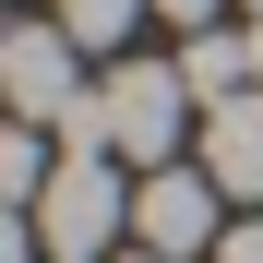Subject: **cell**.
I'll return each mask as SVG.
<instances>
[{
    "instance_id": "ba28073f",
    "label": "cell",
    "mask_w": 263,
    "mask_h": 263,
    "mask_svg": "<svg viewBox=\"0 0 263 263\" xmlns=\"http://www.w3.org/2000/svg\"><path fill=\"white\" fill-rule=\"evenodd\" d=\"M156 12H167V24H180V36H203L215 12H228V0H156Z\"/></svg>"
},
{
    "instance_id": "30bf717a",
    "label": "cell",
    "mask_w": 263,
    "mask_h": 263,
    "mask_svg": "<svg viewBox=\"0 0 263 263\" xmlns=\"http://www.w3.org/2000/svg\"><path fill=\"white\" fill-rule=\"evenodd\" d=\"M251 72H263V24H251Z\"/></svg>"
},
{
    "instance_id": "277c9868",
    "label": "cell",
    "mask_w": 263,
    "mask_h": 263,
    "mask_svg": "<svg viewBox=\"0 0 263 263\" xmlns=\"http://www.w3.org/2000/svg\"><path fill=\"white\" fill-rule=\"evenodd\" d=\"M0 96H12V120L60 132V120H72V96H84L72 36H60V24H12V36H0Z\"/></svg>"
},
{
    "instance_id": "9c48e42d",
    "label": "cell",
    "mask_w": 263,
    "mask_h": 263,
    "mask_svg": "<svg viewBox=\"0 0 263 263\" xmlns=\"http://www.w3.org/2000/svg\"><path fill=\"white\" fill-rule=\"evenodd\" d=\"M203 263H263V228H228V239H215Z\"/></svg>"
},
{
    "instance_id": "3957f363",
    "label": "cell",
    "mask_w": 263,
    "mask_h": 263,
    "mask_svg": "<svg viewBox=\"0 0 263 263\" xmlns=\"http://www.w3.org/2000/svg\"><path fill=\"white\" fill-rule=\"evenodd\" d=\"M215 167H144V192H132V239L144 251H167V263H192V251H215L228 228H215Z\"/></svg>"
},
{
    "instance_id": "52a82bcc",
    "label": "cell",
    "mask_w": 263,
    "mask_h": 263,
    "mask_svg": "<svg viewBox=\"0 0 263 263\" xmlns=\"http://www.w3.org/2000/svg\"><path fill=\"white\" fill-rule=\"evenodd\" d=\"M132 12H156V0H48V24L72 36V48H120Z\"/></svg>"
},
{
    "instance_id": "8992f818",
    "label": "cell",
    "mask_w": 263,
    "mask_h": 263,
    "mask_svg": "<svg viewBox=\"0 0 263 263\" xmlns=\"http://www.w3.org/2000/svg\"><path fill=\"white\" fill-rule=\"evenodd\" d=\"M180 84H192L203 108H228V96H251V84H263V72H251V36H228V24H203L192 48H180Z\"/></svg>"
},
{
    "instance_id": "7a4b0ae2",
    "label": "cell",
    "mask_w": 263,
    "mask_h": 263,
    "mask_svg": "<svg viewBox=\"0 0 263 263\" xmlns=\"http://www.w3.org/2000/svg\"><path fill=\"white\" fill-rule=\"evenodd\" d=\"M96 96H108V156L167 167V144H180V108H192L180 60H120V72H96Z\"/></svg>"
},
{
    "instance_id": "8fae6325",
    "label": "cell",
    "mask_w": 263,
    "mask_h": 263,
    "mask_svg": "<svg viewBox=\"0 0 263 263\" xmlns=\"http://www.w3.org/2000/svg\"><path fill=\"white\" fill-rule=\"evenodd\" d=\"M120 263H167V251H120Z\"/></svg>"
},
{
    "instance_id": "6da1fadb",
    "label": "cell",
    "mask_w": 263,
    "mask_h": 263,
    "mask_svg": "<svg viewBox=\"0 0 263 263\" xmlns=\"http://www.w3.org/2000/svg\"><path fill=\"white\" fill-rule=\"evenodd\" d=\"M120 228H132L120 156H60V180L36 192V239H48V263H96Z\"/></svg>"
},
{
    "instance_id": "7c38bea8",
    "label": "cell",
    "mask_w": 263,
    "mask_h": 263,
    "mask_svg": "<svg viewBox=\"0 0 263 263\" xmlns=\"http://www.w3.org/2000/svg\"><path fill=\"white\" fill-rule=\"evenodd\" d=\"M251 24H263V0H251Z\"/></svg>"
},
{
    "instance_id": "5b68a950",
    "label": "cell",
    "mask_w": 263,
    "mask_h": 263,
    "mask_svg": "<svg viewBox=\"0 0 263 263\" xmlns=\"http://www.w3.org/2000/svg\"><path fill=\"white\" fill-rule=\"evenodd\" d=\"M203 167H215L228 203H263V84L228 96V108H203Z\"/></svg>"
}]
</instances>
